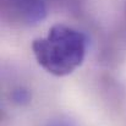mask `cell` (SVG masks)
I'll list each match as a JSON object with an SVG mask.
<instances>
[{
	"label": "cell",
	"mask_w": 126,
	"mask_h": 126,
	"mask_svg": "<svg viewBox=\"0 0 126 126\" xmlns=\"http://www.w3.org/2000/svg\"><path fill=\"white\" fill-rule=\"evenodd\" d=\"M4 7L20 22L34 25L47 16L45 0H2Z\"/></svg>",
	"instance_id": "cell-2"
},
{
	"label": "cell",
	"mask_w": 126,
	"mask_h": 126,
	"mask_svg": "<svg viewBox=\"0 0 126 126\" xmlns=\"http://www.w3.org/2000/svg\"><path fill=\"white\" fill-rule=\"evenodd\" d=\"M45 126H75L69 119H64V118H56L53 119L50 121H48V124Z\"/></svg>",
	"instance_id": "cell-4"
},
{
	"label": "cell",
	"mask_w": 126,
	"mask_h": 126,
	"mask_svg": "<svg viewBox=\"0 0 126 126\" xmlns=\"http://www.w3.org/2000/svg\"><path fill=\"white\" fill-rule=\"evenodd\" d=\"M87 37L81 31L64 23L54 25L45 37L32 43L37 63L50 75L63 77L72 74L83 63Z\"/></svg>",
	"instance_id": "cell-1"
},
{
	"label": "cell",
	"mask_w": 126,
	"mask_h": 126,
	"mask_svg": "<svg viewBox=\"0 0 126 126\" xmlns=\"http://www.w3.org/2000/svg\"><path fill=\"white\" fill-rule=\"evenodd\" d=\"M12 98H14V102H16L18 104L27 103L30 100V92L26 91V89H23V88H18V89L14 91Z\"/></svg>",
	"instance_id": "cell-3"
}]
</instances>
